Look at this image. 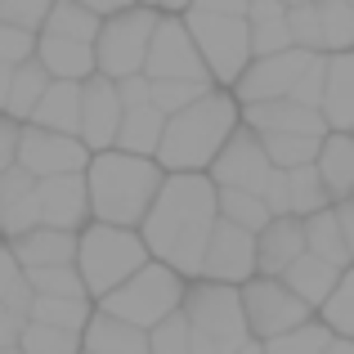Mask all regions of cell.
<instances>
[{
	"mask_svg": "<svg viewBox=\"0 0 354 354\" xmlns=\"http://www.w3.org/2000/svg\"><path fill=\"white\" fill-rule=\"evenodd\" d=\"M314 50H301V45H287V50L274 54H251L247 68L238 72L234 90L238 104H256V99H278V95H292V86L301 81V72L310 68Z\"/></svg>",
	"mask_w": 354,
	"mask_h": 354,
	"instance_id": "8fae6325",
	"label": "cell"
},
{
	"mask_svg": "<svg viewBox=\"0 0 354 354\" xmlns=\"http://www.w3.org/2000/svg\"><path fill=\"white\" fill-rule=\"evenodd\" d=\"M95 310L90 296H32L27 305V319L32 323H50V328H68V332H81Z\"/></svg>",
	"mask_w": 354,
	"mask_h": 354,
	"instance_id": "1f68e13d",
	"label": "cell"
},
{
	"mask_svg": "<svg viewBox=\"0 0 354 354\" xmlns=\"http://www.w3.org/2000/svg\"><path fill=\"white\" fill-rule=\"evenodd\" d=\"M247 27H251V54H274V50H287V45H292L287 14H278V18H256V23L247 18Z\"/></svg>",
	"mask_w": 354,
	"mask_h": 354,
	"instance_id": "b9f144b4",
	"label": "cell"
},
{
	"mask_svg": "<svg viewBox=\"0 0 354 354\" xmlns=\"http://www.w3.org/2000/svg\"><path fill=\"white\" fill-rule=\"evenodd\" d=\"M350 5H354V0H350Z\"/></svg>",
	"mask_w": 354,
	"mask_h": 354,
	"instance_id": "6125c7cd",
	"label": "cell"
},
{
	"mask_svg": "<svg viewBox=\"0 0 354 354\" xmlns=\"http://www.w3.org/2000/svg\"><path fill=\"white\" fill-rule=\"evenodd\" d=\"M238 121H242V108H238L234 90L211 86L193 104L166 113V126H162L153 157L162 162V171H207L211 157L220 153V144L229 139V130Z\"/></svg>",
	"mask_w": 354,
	"mask_h": 354,
	"instance_id": "3957f363",
	"label": "cell"
},
{
	"mask_svg": "<svg viewBox=\"0 0 354 354\" xmlns=\"http://www.w3.org/2000/svg\"><path fill=\"white\" fill-rule=\"evenodd\" d=\"M162 126H166V113L157 104H130L126 113H121V126H117V148H126V153H148L153 157L157 139H162Z\"/></svg>",
	"mask_w": 354,
	"mask_h": 354,
	"instance_id": "83f0119b",
	"label": "cell"
},
{
	"mask_svg": "<svg viewBox=\"0 0 354 354\" xmlns=\"http://www.w3.org/2000/svg\"><path fill=\"white\" fill-rule=\"evenodd\" d=\"M283 5H305V0H283Z\"/></svg>",
	"mask_w": 354,
	"mask_h": 354,
	"instance_id": "680465c9",
	"label": "cell"
},
{
	"mask_svg": "<svg viewBox=\"0 0 354 354\" xmlns=\"http://www.w3.org/2000/svg\"><path fill=\"white\" fill-rule=\"evenodd\" d=\"M269 171H274V162H269L260 135L247 126V121H238V126L229 130V139L220 144V153L211 157V166H207V175H211L216 189H251V193L265 189Z\"/></svg>",
	"mask_w": 354,
	"mask_h": 354,
	"instance_id": "30bf717a",
	"label": "cell"
},
{
	"mask_svg": "<svg viewBox=\"0 0 354 354\" xmlns=\"http://www.w3.org/2000/svg\"><path fill=\"white\" fill-rule=\"evenodd\" d=\"M45 86H50V72L36 63V54L23 59V63H14V72H9V95H5V113L18 117V121H27Z\"/></svg>",
	"mask_w": 354,
	"mask_h": 354,
	"instance_id": "4dcf8cb0",
	"label": "cell"
},
{
	"mask_svg": "<svg viewBox=\"0 0 354 354\" xmlns=\"http://www.w3.org/2000/svg\"><path fill=\"white\" fill-rule=\"evenodd\" d=\"M328 341H332V328L314 314V319H305V323H296V328L269 337L265 341V354H323Z\"/></svg>",
	"mask_w": 354,
	"mask_h": 354,
	"instance_id": "d590c367",
	"label": "cell"
},
{
	"mask_svg": "<svg viewBox=\"0 0 354 354\" xmlns=\"http://www.w3.org/2000/svg\"><path fill=\"white\" fill-rule=\"evenodd\" d=\"M314 166H319L323 189H328L332 202L354 198V130H328Z\"/></svg>",
	"mask_w": 354,
	"mask_h": 354,
	"instance_id": "cb8c5ba5",
	"label": "cell"
},
{
	"mask_svg": "<svg viewBox=\"0 0 354 354\" xmlns=\"http://www.w3.org/2000/svg\"><path fill=\"white\" fill-rule=\"evenodd\" d=\"M99 23H104V18H99L95 9H86L81 0H54L50 14H45V23H41V32L72 36V41H90V45H95Z\"/></svg>",
	"mask_w": 354,
	"mask_h": 354,
	"instance_id": "d6a6232c",
	"label": "cell"
},
{
	"mask_svg": "<svg viewBox=\"0 0 354 354\" xmlns=\"http://www.w3.org/2000/svg\"><path fill=\"white\" fill-rule=\"evenodd\" d=\"M0 354H23V350H18V346H0Z\"/></svg>",
	"mask_w": 354,
	"mask_h": 354,
	"instance_id": "6f0895ef",
	"label": "cell"
},
{
	"mask_svg": "<svg viewBox=\"0 0 354 354\" xmlns=\"http://www.w3.org/2000/svg\"><path fill=\"white\" fill-rule=\"evenodd\" d=\"M144 77L157 81V77H211L207 63H202L198 45H193L189 27H184V14H157V27H153V41H148V54H144Z\"/></svg>",
	"mask_w": 354,
	"mask_h": 354,
	"instance_id": "4fadbf2b",
	"label": "cell"
},
{
	"mask_svg": "<svg viewBox=\"0 0 354 354\" xmlns=\"http://www.w3.org/2000/svg\"><path fill=\"white\" fill-rule=\"evenodd\" d=\"M354 45V5L350 0H314V50L337 54Z\"/></svg>",
	"mask_w": 354,
	"mask_h": 354,
	"instance_id": "4316f807",
	"label": "cell"
},
{
	"mask_svg": "<svg viewBox=\"0 0 354 354\" xmlns=\"http://www.w3.org/2000/svg\"><path fill=\"white\" fill-rule=\"evenodd\" d=\"M148 260V242L130 225H108V220H86L77 229V269L90 301L113 292L121 278H130Z\"/></svg>",
	"mask_w": 354,
	"mask_h": 354,
	"instance_id": "277c9868",
	"label": "cell"
},
{
	"mask_svg": "<svg viewBox=\"0 0 354 354\" xmlns=\"http://www.w3.org/2000/svg\"><path fill=\"white\" fill-rule=\"evenodd\" d=\"M18 265L36 269V265H68L77 260V229H54V225H32L23 234L9 238Z\"/></svg>",
	"mask_w": 354,
	"mask_h": 354,
	"instance_id": "44dd1931",
	"label": "cell"
},
{
	"mask_svg": "<svg viewBox=\"0 0 354 354\" xmlns=\"http://www.w3.org/2000/svg\"><path fill=\"white\" fill-rule=\"evenodd\" d=\"M36 202H41V225L81 229L90 220L86 171H68V175H45V180H36Z\"/></svg>",
	"mask_w": 354,
	"mask_h": 354,
	"instance_id": "2e32d148",
	"label": "cell"
},
{
	"mask_svg": "<svg viewBox=\"0 0 354 354\" xmlns=\"http://www.w3.org/2000/svg\"><path fill=\"white\" fill-rule=\"evenodd\" d=\"M36 54V27L0 18V63H23Z\"/></svg>",
	"mask_w": 354,
	"mask_h": 354,
	"instance_id": "7bdbcfd3",
	"label": "cell"
},
{
	"mask_svg": "<svg viewBox=\"0 0 354 354\" xmlns=\"http://www.w3.org/2000/svg\"><path fill=\"white\" fill-rule=\"evenodd\" d=\"M9 72H14V63H0V113H5V95H9Z\"/></svg>",
	"mask_w": 354,
	"mask_h": 354,
	"instance_id": "db71d44e",
	"label": "cell"
},
{
	"mask_svg": "<svg viewBox=\"0 0 354 354\" xmlns=\"http://www.w3.org/2000/svg\"><path fill=\"white\" fill-rule=\"evenodd\" d=\"M157 5H135L117 9L99 23V36H95V72L104 77H130V72H144V54H148V41H153V27H157Z\"/></svg>",
	"mask_w": 354,
	"mask_h": 354,
	"instance_id": "52a82bcc",
	"label": "cell"
},
{
	"mask_svg": "<svg viewBox=\"0 0 354 354\" xmlns=\"http://www.w3.org/2000/svg\"><path fill=\"white\" fill-rule=\"evenodd\" d=\"M86 9H95L99 18H108V14H117V9H126V5H135V0H81Z\"/></svg>",
	"mask_w": 354,
	"mask_h": 354,
	"instance_id": "816d5d0a",
	"label": "cell"
},
{
	"mask_svg": "<svg viewBox=\"0 0 354 354\" xmlns=\"http://www.w3.org/2000/svg\"><path fill=\"white\" fill-rule=\"evenodd\" d=\"M121 113H126V104H121V95H117V81L104 77V72H90V77L81 81V126H77V135L86 139L90 153L113 148Z\"/></svg>",
	"mask_w": 354,
	"mask_h": 354,
	"instance_id": "9a60e30c",
	"label": "cell"
},
{
	"mask_svg": "<svg viewBox=\"0 0 354 354\" xmlns=\"http://www.w3.org/2000/svg\"><path fill=\"white\" fill-rule=\"evenodd\" d=\"M301 225H305V251H314V256L332 260V265H341V269L350 265V247H346V238H341L332 202L319 207V211H310V216H301Z\"/></svg>",
	"mask_w": 354,
	"mask_h": 354,
	"instance_id": "f546056e",
	"label": "cell"
},
{
	"mask_svg": "<svg viewBox=\"0 0 354 354\" xmlns=\"http://www.w3.org/2000/svg\"><path fill=\"white\" fill-rule=\"evenodd\" d=\"M292 99H301V104L319 108V99H323V54H314V59H310V68H305L301 81L292 86Z\"/></svg>",
	"mask_w": 354,
	"mask_h": 354,
	"instance_id": "f6af8a7d",
	"label": "cell"
},
{
	"mask_svg": "<svg viewBox=\"0 0 354 354\" xmlns=\"http://www.w3.org/2000/svg\"><path fill=\"white\" fill-rule=\"evenodd\" d=\"M27 121L77 135V126H81V81L50 77V86L41 90V99H36V108H32V117H27Z\"/></svg>",
	"mask_w": 354,
	"mask_h": 354,
	"instance_id": "484cf974",
	"label": "cell"
},
{
	"mask_svg": "<svg viewBox=\"0 0 354 354\" xmlns=\"http://www.w3.org/2000/svg\"><path fill=\"white\" fill-rule=\"evenodd\" d=\"M81 350L90 354H148V328L117 319L108 310H90L86 328H81Z\"/></svg>",
	"mask_w": 354,
	"mask_h": 354,
	"instance_id": "ffe728a7",
	"label": "cell"
},
{
	"mask_svg": "<svg viewBox=\"0 0 354 354\" xmlns=\"http://www.w3.org/2000/svg\"><path fill=\"white\" fill-rule=\"evenodd\" d=\"M36 63H41L50 77L86 81L90 72H95V45L72 41V36H54V32H36Z\"/></svg>",
	"mask_w": 354,
	"mask_h": 354,
	"instance_id": "603a6c76",
	"label": "cell"
},
{
	"mask_svg": "<svg viewBox=\"0 0 354 354\" xmlns=\"http://www.w3.org/2000/svg\"><path fill=\"white\" fill-rule=\"evenodd\" d=\"M234 354H265V341H256V337H247V341H242V346H238Z\"/></svg>",
	"mask_w": 354,
	"mask_h": 354,
	"instance_id": "9f6ffc18",
	"label": "cell"
},
{
	"mask_svg": "<svg viewBox=\"0 0 354 354\" xmlns=\"http://www.w3.org/2000/svg\"><path fill=\"white\" fill-rule=\"evenodd\" d=\"M314 314H319L337 337H354V260L337 274V287L328 292V301H323Z\"/></svg>",
	"mask_w": 354,
	"mask_h": 354,
	"instance_id": "e575fe53",
	"label": "cell"
},
{
	"mask_svg": "<svg viewBox=\"0 0 354 354\" xmlns=\"http://www.w3.org/2000/svg\"><path fill=\"white\" fill-rule=\"evenodd\" d=\"M189 328L202 341H211L216 354H234L247 341V319H242V296L238 283H220V278H189L180 301Z\"/></svg>",
	"mask_w": 354,
	"mask_h": 354,
	"instance_id": "8992f818",
	"label": "cell"
},
{
	"mask_svg": "<svg viewBox=\"0 0 354 354\" xmlns=\"http://www.w3.org/2000/svg\"><path fill=\"white\" fill-rule=\"evenodd\" d=\"M216 211L225 220H234V225L251 229V234H256V229L274 216V211L265 207V198H260V193H251V189H216Z\"/></svg>",
	"mask_w": 354,
	"mask_h": 354,
	"instance_id": "74e56055",
	"label": "cell"
},
{
	"mask_svg": "<svg viewBox=\"0 0 354 354\" xmlns=\"http://www.w3.org/2000/svg\"><path fill=\"white\" fill-rule=\"evenodd\" d=\"M332 211H337L341 238H346V247H350V260H354V198H341V202H332Z\"/></svg>",
	"mask_w": 354,
	"mask_h": 354,
	"instance_id": "681fc988",
	"label": "cell"
},
{
	"mask_svg": "<svg viewBox=\"0 0 354 354\" xmlns=\"http://www.w3.org/2000/svg\"><path fill=\"white\" fill-rule=\"evenodd\" d=\"M184 283H189V278H184L180 269H171L166 260L148 256L135 274L121 278L113 292H104L95 305L108 310V314H117V319H126V323H135V328H153V323H162L171 310H180Z\"/></svg>",
	"mask_w": 354,
	"mask_h": 354,
	"instance_id": "5b68a950",
	"label": "cell"
},
{
	"mask_svg": "<svg viewBox=\"0 0 354 354\" xmlns=\"http://www.w3.org/2000/svg\"><path fill=\"white\" fill-rule=\"evenodd\" d=\"M305 251V225L301 216L283 211V216H269L256 229V274H283L296 256Z\"/></svg>",
	"mask_w": 354,
	"mask_h": 354,
	"instance_id": "ac0fdd59",
	"label": "cell"
},
{
	"mask_svg": "<svg viewBox=\"0 0 354 354\" xmlns=\"http://www.w3.org/2000/svg\"><path fill=\"white\" fill-rule=\"evenodd\" d=\"M162 162L148 153H126V148H99L86 162V189H90V220L108 225H130L148 216L157 189H162Z\"/></svg>",
	"mask_w": 354,
	"mask_h": 354,
	"instance_id": "7a4b0ae2",
	"label": "cell"
},
{
	"mask_svg": "<svg viewBox=\"0 0 354 354\" xmlns=\"http://www.w3.org/2000/svg\"><path fill=\"white\" fill-rule=\"evenodd\" d=\"M148 354H189V319H184V310H171L162 323L148 328Z\"/></svg>",
	"mask_w": 354,
	"mask_h": 354,
	"instance_id": "60d3db41",
	"label": "cell"
},
{
	"mask_svg": "<svg viewBox=\"0 0 354 354\" xmlns=\"http://www.w3.org/2000/svg\"><path fill=\"white\" fill-rule=\"evenodd\" d=\"M198 274L220 278V283H242V278H251L256 274V234L234 225V220H225V216H216V225H211V234H207V247H202Z\"/></svg>",
	"mask_w": 354,
	"mask_h": 354,
	"instance_id": "5bb4252c",
	"label": "cell"
},
{
	"mask_svg": "<svg viewBox=\"0 0 354 354\" xmlns=\"http://www.w3.org/2000/svg\"><path fill=\"white\" fill-rule=\"evenodd\" d=\"M86 162H90V148H86L81 135L23 121V135H18V166L32 171L36 180H45V175H68V171H86Z\"/></svg>",
	"mask_w": 354,
	"mask_h": 354,
	"instance_id": "7c38bea8",
	"label": "cell"
},
{
	"mask_svg": "<svg viewBox=\"0 0 354 354\" xmlns=\"http://www.w3.org/2000/svg\"><path fill=\"white\" fill-rule=\"evenodd\" d=\"M23 278L32 283V296H90L86 283H81L77 260H68V265H36V269H23Z\"/></svg>",
	"mask_w": 354,
	"mask_h": 354,
	"instance_id": "8d00e7d4",
	"label": "cell"
},
{
	"mask_svg": "<svg viewBox=\"0 0 354 354\" xmlns=\"http://www.w3.org/2000/svg\"><path fill=\"white\" fill-rule=\"evenodd\" d=\"M184 27H189L193 45H198L202 63H207L216 86H234L238 72L251 59V27L247 14H207V9H184Z\"/></svg>",
	"mask_w": 354,
	"mask_h": 354,
	"instance_id": "ba28073f",
	"label": "cell"
},
{
	"mask_svg": "<svg viewBox=\"0 0 354 354\" xmlns=\"http://www.w3.org/2000/svg\"><path fill=\"white\" fill-rule=\"evenodd\" d=\"M23 328H27V314H18L14 305L0 301V346H18Z\"/></svg>",
	"mask_w": 354,
	"mask_h": 354,
	"instance_id": "7dc6e473",
	"label": "cell"
},
{
	"mask_svg": "<svg viewBox=\"0 0 354 354\" xmlns=\"http://www.w3.org/2000/svg\"><path fill=\"white\" fill-rule=\"evenodd\" d=\"M81 354H90V350H81Z\"/></svg>",
	"mask_w": 354,
	"mask_h": 354,
	"instance_id": "94428289",
	"label": "cell"
},
{
	"mask_svg": "<svg viewBox=\"0 0 354 354\" xmlns=\"http://www.w3.org/2000/svg\"><path fill=\"white\" fill-rule=\"evenodd\" d=\"M260 144H265L269 162L274 166H301V162H314L319 157V144L328 130H256Z\"/></svg>",
	"mask_w": 354,
	"mask_h": 354,
	"instance_id": "f1b7e54d",
	"label": "cell"
},
{
	"mask_svg": "<svg viewBox=\"0 0 354 354\" xmlns=\"http://www.w3.org/2000/svg\"><path fill=\"white\" fill-rule=\"evenodd\" d=\"M189 9H207V14H247V0H193Z\"/></svg>",
	"mask_w": 354,
	"mask_h": 354,
	"instance_id": "f907efd6",
	"label": "cell"
},
{
	"mask_svg": "<svg viewBox=\"0 0 354 354\" xmlns=\"http://www.w3.org/2000/svg\"><path fill=\"white\" fill-rule=\"evenodd\" d=\"M238 296H242L247 337H256V341H269V337H278V332L296 328V323L314 319V310L278 274H251V278H242Z\"/></svg>",
	"mask_w": 354,
	"mask_h": 354,
	"instance_id": "9c48e42d",
	"label": "cell"
},
{
	"mask_svg": "<svg viewBox=\"0 0 354 354\" xmlns=\"http://www.w3.org/2000/svg\"><path fill=\"white\" fill-rule=\"evenodd\" d=\"M50 5H54V0H0V18H9V23H23V27H36V32H41Z\"/></svg>",
	"mask_w": 354,
	"mask_h": 354,
	"instance_id": "ee69618b",
	"label": "cell"
},
{
	"mask_svg": "<svg viewBox=\"0 0 354 354\" xmlns=\"http://www.w3.org/2000/svg\"><path fill=\"white\" fill-rule=\"evenodd\" d=\"M319 113L328 130H354V45L323 54V99Z\"/></svg>",
	"mask_w": 354,
	"mask_h": 354,
	"instance_id": "e0dca14e",
	"label": "cell"
},
{
	"mask_svg": "<svg viewBox=\"0 0 354 354\" xmlns=\"http://www.w3.org/2000/svg\"><path fill=\"white\" fill-rule=\"evenodd\" d=\"M287 211L292 216H310V211L328 207V189H323V175L314 162H301V166H287Z\"/></svg>",
	"mask_w": 354,
	"mask_h": 354,
	"instance_id": "836d02e7",
	"label": "cell"
},
{
	"mask_svg": "<svg viewBox=\"0 0 354 354\" xmlns=\"http://www.w3.org/2000/svg\"><path fill=\"white\" fill-rule=\"evenodd\" d=\"M23 354H81V332L68 328H50V323H32L27 319L23 337H18Z\"/></svg>",
	"mask_w": 354,
	"mask_h": 354,
	"instance_id": "f35d334b",
	"label": "cell"
},
{
	"mask_svg": "<svg viewBox=\"0 0 354 354\" xmlns=\"http://www.w3.org/2000/svg\"><path fill=\"white\" fill-rule=\"evenodd\" d=\"M23 278V265H18V256H14V247H9V238H0V296L9 292V287Z\"/></svg>",
	"mask_w": 354,
	"mask_h": 354,
	"instance_id": "c3c4849f",
	"label": "cell"
},
{
	"mask_svg": "<svg viewBox=\"0 0 354 354\" xmlns=\"http://www.w3.org/2000/svg\"><path fill=\"white\" fill-rule=\"evenodd\" d=\"M18 135H23V121L0 113V171H9L18 162Z\"/></svg>",
	"mask_w": 354,
	"mask_h": 354,
	"instance_id": "bcb514c9",
	"label": "cell"
},
{
	"mask_svg": "<svg viewBox=\"0 0 354 354\" xmlns=\"http://www.w3.org/2000/svg\"><path fill=\"white\" fill-rule=\"evenodd\" d=\"M41 225V202H36V175L23 166L0 171V238H14L23 229Z\"/></svg>",
	"mask_w": 354,
	"mask_h": 354,
	"instance_id": "d6986e66",
	"label": "cell"
},
{
	"mask_svg": "<svg viewBox=\"0 0 354 354\" xmlns=\"http://www.w3.org/2000/svg\"><path fill=\"white\" fill-rule=\"evenodd\" d=\"M216 216V184L207 171H166L148 216L139 220V238L148 242L153 260H166L184 278H193L202 269V247Z\"/></svg>",
	"mask_w": 354,
	"mask_h": 354,
	"instance_id": "6da1fadb",
	"label": "cell"
},
{
	"mask_svg": "<svg viewBox=\"0 0 354 354\" xmlns=\"http://www.w3.org/2000/svg\"><path fill=\"white\" fill-rule=\"evenodd\" d=\"M144 5H157V0H144Z\"/></svg>",
	"mask_w": 354,
	"mask_h": 354,
	"instance_id": "91938a15",
	"label": "cell"
},
{
	"mask_svg": "<svg viewBox=\"0 0 354 354\" xmlns=\"http://www.w3.org/2000/svg\"><path fill=\"white\" fill-rule=\"evenodd\" d=\"M211 86H216L211 77H157L153 90H148V99H153L162 113H175V108L193 104L198 95H207Z\"/></svg>",
	"mask_w": 354,
	"mask_h": 354,
	"instance_id": "ab89813d",
	"label": "cell"
},
{
	"mask_svg": "<svg viewBox=\"0 0 354 354\" xmlns=\"http://www.w3.org/2000/svg\"><path fill=\"white\" fill-rule=\"evenodd\" d=\"M242 121L251 130H328L319 108L301 104L292 95H278V99H256V104H238Z\"/></svg>",
	"mask_w": 354,
	"mask_h": 354,
	"instance_id": "7402d4cb",
	"label": "cell"
},
{
	"mask_svg": "<svg viewBox=\"0 0 354 354\" xmlns=\"http://www.w3.org/2000/svg\"><path fill=\"white\" fill-rule=\"evenodd\" d=\"M193 0H157V9H166V14H184Z\"/></svg>",
	"mask_w": 354,
	"mask_h": 354,
	"instance_id": "11a10c76",
	"label": "cell"
},
{
	"mask_svg": "<svg viewBox=\"0 0 354 354\" xmlns=\"http://www.w3.org/2000/svg\"><path fill=\"white\" fill-rule=\"evenodd\" d=\"M337 274H341V265H332V260L314 256V251H301V256H296L278 278H283V283L292 287V292L301 296L310 310H319V305L328 301V292L337 287Z\"/></svg>",
	"mask_w": 354,
	"mask_h": 354,
	"instance_id": "d4e9b609",
	"label": "cell"
},
{
	"mask_svg": "<svg viewBox=\"0 0 354 354\" xmlns=\"http://www.w3.org/2000/svg\"><path fill=\"white\" fill-rule=\"evenodd\" d=\"M323 354H354V337H337V332H332V341L323 346Z\"/></svg>",
	"mask_w": 354,
	"mask_h": 354,
	"instance_id": "f5cc1de1",
	"label": "cell"
}]
</instances>
